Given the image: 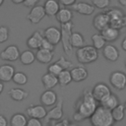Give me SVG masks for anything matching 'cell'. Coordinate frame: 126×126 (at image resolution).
I'll return each mask as SVG.
<instances>
[{"label":"cell","instance_id":"obj_1","mask_svg":"<svg viewBox=\"0 0 126 126\" xmlns=\"http://www.w3.org/2000/svg\"><path fill=\"white\" fill-rule=\"evenodd\" d=\"M97 106H98L97 101L94 99L92 92L86 89L83 92V95L76 101L74 108H75V112L79 113L85 120L87 118L89 119L91 118V116L96 110Z\"/></svg>","mask_w":126,"mask_h":126},{"label":"cell","instance_id":"obj_2","mask_svg":"<svg viewBox=\"0 0 126 126\" xmlns=\"http://www.w3.org/2000/svg\"><path fill=\"white\" fill-rule=\"evenodd\" d=\"M90 122L92 126H113L115 123L111 111L98 105L94 113L91 116Z\"/></svg>","mask_w":126,"mask_h":126},{"label":"cell","instance_id":"obj_3","mask_svg":"<svg viewBox=\"0 0 126 126\" xmlns=\"http://www.w3.org/2000/svg\"><path fill=\"white\" fill-rule=\"evenodd\" d=\"M76 58L81 64H90L98 58V51L93 45H85L76 50Z\"/></svg>","mask_w":126,"mask_h":126},{"label":"cell","instance_id":"obj_4","mask_svg":"<svg viewBox=\"0 0 126 126\" xmlns=\"http://www.w3.org/2000/svg\"><path fill=\"white\" fill-rule=\"evenodd\" d=\"M73 23H67L61 25L60 31H61V42L62 47L64 50V53L67 56H71L73 52V47L71 45V36L73 33Z\"/></svg>","mask_w":126,"mask_h":126},{"label":"cell","instance_id":"obj_5","mask_svg":"<svg viewBox=\"0 0 126 126\" xmlns=\"http://www.w3.org/2000/svg\"><path fill=\"white\" fill-rule=\"evenodd\" d=\"M92 94L94 97V99L97 102H101L103 101L106 97H108L112 93L109 89V87L104 84V83H97L94 86L93 90H92Z\"/></svg>","mask_w":126,"mask_h":126},{"label":"cell","instance_id":"obj_6","mask_svg":"<svg viewBox=\"0 0 126 126\" xmlns=\"http://www.w3.org/2000/svg\"><path fill=\"white\" fill-rule=\"evenodd\" d=\"M109 82L114 89L122 91L126 88V74L122 71H114L110 74Z\"/></svg>","mask_w":126,"mask_h":126},{"label":"cell","instance_id":"obj_7","mask_svg":"<svg viewBox=\"0 0 126 126\" xmlns=\"http://www.w3.org/2000/svg\"><path fill=\"white\" fill-rule=\"evenodd\" d=\"M20 50L17 45L11 44L8 45L4 50L1 51L0 53V58L4 61H9V62H14L20 58Z\"/></svg>","mask_w":126,"mask_h":126},{"label":"cell","instance_id":"obj_8","mask_svg":"<svg viewBox=\"0 0 126 126\" xmlns=\"http://www.w3.org/2000/svg\"><path fill=\"white\" fill-rule=\"evenodd\" d=\"M45 16H46V14H45L43 6L36 5L33 8H32L31 11L29 12V14L27 15V20L31 24L34 25V24H38Z\"/></svg>","mask_w":126,"mask_h":126},{"label":"cell","instance_id":"obj_9","mask_svg":"<svg viewBox=\"0 0 126 126\" xmlns=\"http://www.w3.org/2000/svg\"><path fill=\"white\" fill-rule=\"evenodd\" d=\"M26 113H27V115L30 118H35V119L41 120V119H43V118L46 117L47 110L45 109V107L43 105H40V104H37V105L32 104V105H30V106L27 107Z\"/></svg>","mask_w":126,"mask_h":126},{"label":"cell","instance_id":"obj_10","mask_svg":"<svg viewBox=\"0 0 126 126\" xmlns=\"http://www.w3.org/2000/svg\"><path fill=\"white\" fill-rule=\"evenodd\" d=\"M44 37L55 46L61 42V31L55 26H50L44 30Z\"/></svg>","mask_w":126,"mask_h":126},{"label":"cell","instance_id":"obj_11","mask_svg":"<svg viewBox=\"0 0 126 126\" xmlns=\"http://www.w3.org/2000/svg\"><path fill=\"white\" fill-rule=\"evenodd\" d=\"M63 117V100L62 98H59L57 103L50 109L47 111V115H46V120L50 121V120H56V121H60L62 120Z\"/></svg>","mask_w":126,"mask_h":126},{"label":"cell","instance_id":"obj_12","mask_svg":"<svg viewBox=\"0 0 126 126\" xmlns=\"http://www.w3.org/2000/svg\"><path fill=\"white\" fill-rule=\"evenodd\" d=\"M109 17L107 16L106 13H99V14H96L93 20V26L94 28L98 31V32H101L103 31L105 28H107L109 26Z\"/></svg>","mask_w":126,"mask_h":126},{"label":"cell","instance_id":"obj_13","mask_svg":"<svg viewBox=\"0 0 126 126\" xmlns=\"http://www.w3.org/2000/svg\"><path fill=\"white\" fill-rule=\"evenodd\" d=\"M57 94L52 90H46L40 95V102L43 106H54L57 103Z\"/></svg>","mask_w":126,"mask_h":126},{"label":"cell","instance_id":"obj_14","mask_svg":"<svg viewBox=\"0 0 126 126\" xmlns=\"http://www.w3.org/2000/svg\"><path fill=\"white\" fill-rule=\"evenodd\" d=\"M16 71L14 66L10 64H3L0 65V81L2 83H7L13 80Z\"/></svg>","mask_w":126,"mask_h":126},{"label":"cell","instance_id":"obj_15","mask_svg":"<svg viewBox=\"0 0 126 126\" xmlns=\"http://www.w3.org/2000/svg\"><path fill=\"white\" fill-rule=\"evenodd\" d=\"M71 8H73V10L78 12L79 14L85 16L92 15L95 9L92 3H88V2H76Z\"/></svg>","mask_w":126,"mask_h":126},{"label":"cell","instance_id":"obj_16","mask_svg":"<svg viewBox=\"0 0 126 126\" xmlns=\"http://www.w3.org/2000/svg\"><path fill=\"white\" fill-rule=\"evenodd\" d=\"M71 76H72V80L74 82H82V81H85L88 76H89V73H88V70L80 65V66H76V67H73L71 70Z\"/></svg>","mask_w":126,"mask_h":126},{"label":"cell","instance_id":"obj_17","mask_svg":"<svg viewBox=\"0 0 126 126\" xmlns=\"http://www.w3.org/2000/svg\"><path fill=\"white\" fill-rule=\"evenodd\" d=\"M102 55L106 60L115 62L119 58V50L112 44H106L102 49Z\"/></svg>","mask_w":126,"mask_h":126},{"label":"cell","instance_id":"obj_18","mask_svg":"<svg viewBox=\"0 0 126 126\" xmlns=\"http://www.w3.org/2000/svg\"><path fill=\"white\" fill-rule=\"evenodd\" d=\"M100 34L102 35V37L104 38L105 41L112 42V41H115L119 37L120 32L118 29H115L111 26H108L107 28H105L103 31L100 32Z\"/></svg>","mask_w":126,"mask_h":126},{"label":"cell","instance_id":"obj_19","mask_svg":"<svg viewBox=\"0 0 126 126\" xmlns=\"http://www.w3.org/2000/svg\"><path fill=\"white\" fill-rule=\"evenodd\" d=\"M44 11L46 16L51 17V16H56L57 13L59 12L60 8V3L57 2L56 0H47L45 1L44 5H43Z\"/></svg>","mask_w":126,"mask_h":126},{"label":"cell","instance_id":"obj_20","mask_svg":"<svg viewBox=\"0 0 126 126\" xmlns=\"http://www.w3.org/2000/svg\"><path fill=\"white\" fill-rule=\"evenodd\" d=\"M56 17V20L61 24H67V23H70L72 22V19H73V12L67 8V7H63L59 10V12L57 13V15L55 16Z\"/></svg>","mask_w":126,"mask_h":126},{"label":"cell","instance_id":"obj_21","mask_svg":"<svg viewBox=\"0 0 126 126\" xmlns=\"http://www.w3.org/2000/svg\"><path fill=\"white\" fill-rule=\"evenodd\" d=\"M54 57V53L52 51H49V50H45V49H38L36 50V53H35V59L41 63V64H47V63H50L52 61Z\"/></svg>","mask_w":126,"mask_h":126},{"label":"cell","instance_id":"obj_22","mask_svg":"<svg viewBox=\"0 0 126 126\" xmlns=\"http://www.w3.org/2000/svg\"><path fill=\"white\" fill-rule=\"evenodd\" d=\"M9 96L15 101H23L29 95V93L21 88H12L8 92Z\"/></svg>","mask_w":126,"mask_h":126},{"label":"cell","instance_id":"obj_23","mask_svg":"<svg viewBox=\"0 0 126 126\" xmlns=\"http://www.w3.org/2000/svg\"><path fill=\"white\" fill-rule=\"evenodd\" d=\"M41 83L46 90H52L58 84V78L54 75L46 73L41 77Z\"/></svg>","mask_w":126,"mask_h":126},{"label":"cell","instance_id":"obj_24","mask_svg":"<svg viewBox=\"0 0 126 126\" xmlns=\"http://www.w3.org/2000/svg\"><path fill=\"white\" fill-rule=\"evenodd\" d=\"M119 104H120V103H119L118 97H117L115 94H111L108 97H106L103 101H101L99 105H101L102 107H104V108H106V109H108V110L111 111V110H113L115 107H117Z\"/></svg>","mask_w":126,"mask_h":126},{"label":"cell","instance_id":"obj_25","mask_svg":"<svg viewBox=\"0 0 126 126\" xmlns=\"http://www.w3.org/2000/svg\"><path fill=\"white\" fill-rule=\"evenodd\" d=\"M85 44H86V40H85L84 35L79 32H73L72 36H71V45H72V47L79 49L81 47H84Z\"/></svg>","mask_w":126,"mask_h":126},{"label":"cell","instance_id":"obj_26","mask_svg":"<svg viewBox=\"0 0 126 126\" xmlns=\"http://www.w3.org/2000/svg\"><path fill=\"white\" fill-rule=\"evenodd\" d=\"M28 118L23 113H15L10 118L11 126H27Z\"/></svg>","mask_w":126,"mask_h":126},{"label":"cell","instance_id":"obj_27","mask_svg":"<svg viewBox=\"0 0 126 126\" xmlns=\"http://www.w3.org/2000/svg\"><path fill=\"white\" fill-rule=\"evenodd\" d=\"M35 60V53H33L32 50L27 49L24 50L20 55V61L23 65H31Z\"/></svg>","mask_w":126,"mask_h":126},{"label":"cell","instance_id":"obj_28","mask_svg":"<svg viewBox=\"0 0 126 126\" xmlns=\"http://www.w3.org/2000/svg\"><path fill=\"white\" fill-rule=\"evenodd\" d=\"M57 78H58V84L61 87H66L67 85H69L73 81L72 76H71V72L69 70H63Z\"/></svg>","mask_w":126,"mask_h":126},{"label":"cell","instance_id":"obj_29","mask_svg":"<svg viewBox=\"0 0 126 126\" xmlns=\"http://www.w3.org/2000/svg\"><path fill=\"white\" fill-rule=\"evenodd\" d=\"M111 114L112 117L114 119L115 122H120L124 119L125 117V107L124 104H119L117 107H115L113 110H111Z\"/></svg>","mask_w":126,"mask_h":126},{"label":"cell","instance_id":"obj_30","mask_svg":"<svg viewBox=\"0 0 126 126\" xmlns=\"http://www.w3.org/2000/svg\"><path fill=\"white\" fill-rule=\"evenodd\" d=\"M92 42H93V46L96 49H103V47L106 45V41L104 40V38L102 37V35L100 33H94L92 35Z\"/></svg>","mask_w":126,"mask_h":126},{"label":"cell","instance_id":"obj_31","mask_svg":"<svg viewBox=\"0 0 126 126\" xmlns=\"http://www.w3.org/2000/svg\"><path fill=\"white\" fill-rule=\"evenodd\" d=\"M16 85H19V86H24L28 83L29 81V78L28 76L24 73V72H16L14 77H13V80H12Z\"/></svg>","mask_w":126,"mask_h":126},{"label":"cell","instance_id":"obj_32","mask_svg":"<svg viewBox=\"0 0 126 126\" xmlns=\"http://www.w3.org/2000/svg\"><path fill=\"white\" fill-rule=\"evenodd\" d=\"M40 44L41 42L38 39H36L32 34L29 36L27 39V45L30 48V50H38L40 48Z\"/></svg>","mask_w":126,"mask_h":126},{"label":"cell","instance_id":"obj_33","mask_svg":"<svg viewBox=\"0 0 126 126\" xmlns=\"http://www.w3.org/2000/svg\"><path fill=\"white\" fill-rule=\"evenodd\" d=\"M56 63H57L63 70H69L70 68H73V63H72L70 60H68L65 56H61V57L56 61Z\"/></svg>","mask_w":126,"mask_h":126},{"label":"cell","instance_id":"obj_34","mask_svg":"<svg viewBox=\"0 0 126 126\" xmlns=\"http://www.w3.org/2000/svg\"><path fill=\"white\" fill-rule=\"evenodd\" d=\"M47 71H48L47 73H49V74H51V75H54V76L58 77L59 74L63 71V69H62L56 62H54V63H51V64L48 65V67H47Z\"/></svg>","mask_w":126,"mask_h":126},{"label":"cell","instance_id":"obj_35","mask_svg":"<svg viewBox=\"0 0 126 126\" xmlns=\"http://www.w3.org/2000/svg\"><path fill=\"white\" fill-rule=\"evenodd\" d=\"M9 38V29L5 26H0V43L7 41Z\"/></svg>","mask_w":126,"mask_h":126},{"label":"cell","instance_id":"obj_36","mask_svg":"<svg viewBox=\"0 0 126 126\" xmlns=\"http://www.w3.org/2000/svg\"><path fill=\"white\" fill-rule=\"evenodd\" d=\"M110 1L109 0H93L92 4L94 6V8L98 9H105L108 7Z\"/></svg>","mask_w":126,"mask_h":126},{"label":"cell","instance_id":"obj_37","mask_svg":"<svg viewBox=\"0 0 126 126\" xmlns=\"http://www.w3.org/2000/svg\"><path fill=\"white\" fill-rule=\"evenodd\" d=\"M40 48L41 49H45V50H49V51H54V45L52 43H50L45 37L42 39L41 41V44H40ZM39 48V49H40Z\"/></svg>","mask_w":126,"mask_h":126},{"label":"cell","instance_id":"obj_38","mask_svg":"<svg viewBox=\"0 0 126 126\" xmlns=\"http://www.w3.org/2000/svg\"><path fill=\"white\" fill-rule=\"evenodd\" d=\"M27 126H42V123H41V120H39V119L30 118L28 120Z\"/></svg>","mask_w":126,"mask_h":126},{"label":"cell","instance_id":"obj_39","mask_svg":"<svg viewBox=\"0 0 126 126\" xmlns=\"http://www.w3.org/2000/svg\"><path fill=\"white\" fill-rule=\"evenodd\" d=\"M38 1H39V0H24L23 5H24L25 7H28V8H31V9H32V8H33L34 6L37 5Z\"/></svg>","mask_w":126,"mask_h":126},{"label":"cell","instance_id":"obj_40","mask_svg":"<svg viewBox=\"0 0 126 126\" xmlns=\"http://www.w3.org/2000/svg\"><path fill=\"white\" fill-rule=\"evenodd\" d=\"M76 2V0H60V4L64 7H72Z\"/></svg>","mask_w":126,"mask_h":126},{"label":"cell","instance_id":"obj_41","mask_svg":"<svg viewBox=\"0 0 126 126\" xmlns=\"http://www.w3.org/2000/svg\"><path fill=\"white\" fill-rule=\"evenodd\" d=\"M72 123H70V121L68 119H62L60 121H58L57 123H55L53 126H70Z\"/></svg>","mask_w":126,"mask_h":126},{"label":"cell","instance_id":"obj_42","mask_svg":"<svg viewBox=\"0 0 126 126\" xmlns=\"http://www.w3.org/2000/svg\"><path fill=\"white\" fill-rule=\"evenodd\" d=\"M0 126H8V121L4 115H0Z\"/></svg>","mask_w":126,"mask_h":126},{"label":"cell","instance_id":"obj_43","mask_svg":"<svg viewBox=\"0 0 126 126\" xmlns=\"http://www.w3.org/2000/svg\"><path fill=\"white\" fill-rule=\"evenodd\" d=\"M121 47H122V49H123L124 51H126V36L123 38V40H122V42H121Z\"/></svg>","mask_w":126,"mask_h":126},{"label":"cell","instance_id":"obj_44","mask_svg":"<svg viewBox=\"0 0 126 126\" xmlns=\"http://www.w3.org/2000/svg\"><path fill=\"white\" fill-rule=\"evenodd\" d=\"M11 1L14 4H23L24 3V0H11Z\"/></svg>","mask_w":126,"mask_h":126},{"label":"cell","instance_id":"obj_45","mask_svg":"<svg viewBox=\"0 0 126 126\" xmlns=\"http://www.w3.org/2000/svg\"><path fill=\"white\" fill-rule=\"evenodd\" d=\"M3 90H4V85H3V83H2L1 81H0V94H2Z\"/></svg>","mask_w":126,"mask_h":126},{"label":"cell","instance_id":"obj_46","mask_svg":"<svg viewBox=\"0 0 126 126\" xmlns=\"http://www.w3.org/2000/svg\"><path fill=\"white\" fill-rule=\"evenodd\" d=\"M118 2H119L120 5H122V6H126V0H119Z\"/></svg>","mask_w":126,"mask_h":126},{"label":"cell","instance_id":"obj_47","mask_svg":"<svg viewBox=\"0 0 126 126\" xmlns=\"http://www.w3.org/2000/svg\"><path fill=\"white\" fill-rule=\"evenodd\" d=\"M3 3H4V0H0V6H1Z\"/></svg>","mask_w":126,"mask_h":126},{"label":"cell","instance_id":"obj_48","mask_svg":"<svg viewBox=\"0 0 126 126\" xmlns=\"http://www.w3.org/2000/svg\"><path fill=\"white\" fill-rule=\"evenodd\" d=\"M124 107H125V110H126V101L124 102Z\"/></svg>","mask_w":126,"mask_h":126},{"label":"cell","instance_id":"obj_49","mask_svg":"<svg viewBox=\"0 0 126 126\" xmlns=\"http://www.w3.org/2000/svg\"><path fill=\"white\" fill-rule=\"evenodd\" d=\"M70 126H77V125H74V124H71Z\"/></svg>","mask_w":126,"mask_h":126},{"label":"cell","instance_id":"obj_50","mask_svg":"<svg viewBox=\"0 0 126 126\" xmlns=\"http://www.w3.org/2000/svg\"><path fill=\"white\" fill-rule=\"evenodd\" d=\"M125 67H126V60H125Z\"/></svg>","mask_w":126,"mask_h":126}]
</instances>
